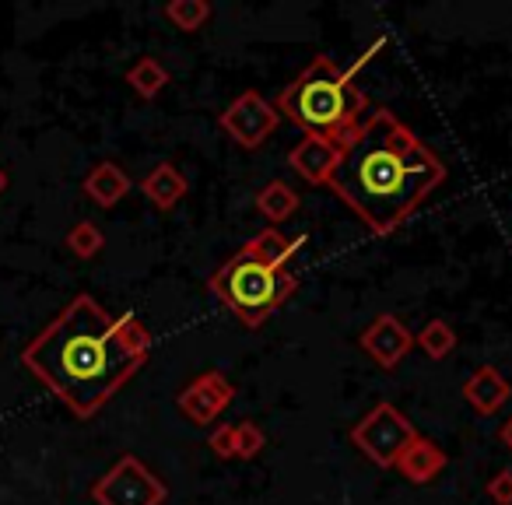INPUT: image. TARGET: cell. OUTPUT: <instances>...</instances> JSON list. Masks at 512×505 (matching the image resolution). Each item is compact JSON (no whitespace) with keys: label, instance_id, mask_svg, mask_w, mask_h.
Returning <instances> with one entry per match:
<instances>
[{"label":"cell","instance_id":"1","mask_svg":"<svg viewBox=\"0 0 512 505\" xmlns=\"http://www.w3.org/2000/svg\"><path fill=\"white\" fill-rule=\"evenodd\" d=\"M151 355V334L134 313L113 316L92 295H74L22 348V365L78 418H95Z\"/></svg>","mask_w":512,"mask_h":505},{"label":"cell","instance_id":"2","mask_svg":"<svg viewBox=\"0 0 512 505\" xmlns=\"http://www.w3.org/2000/svg\"><path fill=\"white\" fill-rule=\"evenodd\" d=\"M446 179V162L390 109H369L351 134L330 190L372 235H390Z\"/></svg>","mask_w":512,"mask_h":505},{"label":"cell","instance_id":"3","mask_svg":"<svg viewBox=\"0 0 512 505\" xmlns=\"http://www.w3.org/2000/svg\"><path fill=\"white\" fill-rule=\"evenodd\" d=\"M386 46V39H376L362 57L355 60L351 67H337L330 57H313L306 67L299 71V78L292 85L281 88L278 102V116L292 120L299 130L313 137H330L334 144L348 148L351 134L362 123L365 113V95L358 92L355 74L376 57L379 50Z\"/></svg>","mask_w":512,"mask_h":505},{"label":"cell","instance_id":"4","mask_svg":"<svg viewBox=\"0 0 512 505\" xmlns=\"http://www.w3.org/2000/svg\"><path fill=\"white\" fill-rule=\"evenodd\" d=\"M207 288L218 295L221 306H225L242 327L256 330V327H264V323L292 299L295 288H299V278L292 274V267L264 264V260L242 242L232 257L211 274Z\"/></svg>","mask_w":512,"mask_h":505},{"label":"cell","instance_id":"5","mask_svg":"<svg viewBox=\"0 0 512 505\" xmlns=\"http://www.w3.org/2000/svg\"><path fill=\"white\" fill-rule=\"evenodd\" d=\"M169 488L155 470L144 467L137 456H120L99 481L92 484L95 505H165Z\"/></svg>","mask_w":512,"mask_h":505},{"label":"cell","instance_id":"6","mask_svg":"<svg viewBox=\"0 0 512 505\" xmlns=\"http://www.w3.org/2000/svg\"><path fill=\"white\" fill-rule=\"evenodd\" d=\"M414 435H418V428H414L393 404H376L355 428H351V442L383 470L397 467L400 453H404V446Z\"/></svg>","mask_w":512,"mask_h":505},{"label":"cell","instance_id":"7","mask_svg":"<svg viewBox=\"0 0 512 505\" xmlns=\"http://www.w3.org/2000/svg\"><path fill=\"white\" fill-rule=\"evenodd\" d=\"M218 123L239 148L256 151L274 130H278L281 116H278V109H274V102H267L264 95L249 88V92H242L235 102H228Z\"/></svg>","mask_w":512,"mask_h":505},{"label":"cell","instance_id":"8","mask_svg":"<svg viewBox=\"0 0 512 505\" xmlns=\"http://www.w3.org/2000/svg\"><path fill=\"white\" fill-rule=\"evenodd\" d=\"M235 400V386L228 383L225 372L207 369L193 383H186L176 397V407L190 425H211L221 411Z\"/></svg>","mask_w":512,"mask_h":505},{"label":"cell","instance_id":"9","mask_svg":"<svg viewBox=\"0 0 512 505\" xmlns=\"http://www.w3.org/2000/svg\"><path fill=\"white\" fill-rule=\"evenodd\" d=\"M411 348H414V334L393 313H379L376 320L362 330V351L386 372L397 369Z\"/></svg>","mask_w":512,"mask_h":505},{"label":"cell","instance_id":"10","mask_svg":"<svg viewBox=\"0 0 512 505\" xmlns=\"http://www.w3.org/2000/svg\"><path fill=\"white\" fill-rule=\"evenodd\" d=\"M341 158H344L341 144H334L330 137H313V134H306L288 151V165H292L309 186H330Z\"/></svg>","mask_w":512,"mask_h":505},{"label":"cell","instance_id":"11","mask_svg":"<svg viewBox=\"0 0 512 505\" xmlns=\"http://www.w3.org/2000/svg\"><path fill=\"white\" fill-rule=\"evenodd\" d=\"M460 397L467 400L477 414L495 418V414L512 400V386H509V379L495 369V365H481V369H474L467 379H463Z\"/></svg>","mask_w":512,"mask_h":505},{"label":"cell","instance_id":"12","mask_svg":"<svg viewBox=\"0 0 512 505\" xmlns=\"http://www.w3.org/2000/svg\"><path fill=\"white\" fill-rule=\"evenodd\" d=\"M446 463H449V456H446V449L439 446V442H432V439H425V435H414L411 442L404 446V453H400V460H397V470L407 477L411 484H428V481H435V477L446 470Z\"/></svg>","mask_w":512,"mask_h":505},{"label":"cell","instance_id":"13","mask_svg":"<svg viewBox=\"0 0 512 505\" xmlns=\"http://www.w3.org/2000/svg\"><path fill=\"white\" fill-rule=\"evenodd\" d=\"M130 186H134V183H130V176L120 169V165H116V162H99L85 176V186H81V190H85V197L92 200V204H99V207H106V211H109V207H116L123 197H127Z\"/></svg>","mask_w":512,"mask_h":505},{"label":"cell","instance_id":"14","mask_svg":"<svg viewBox=\"0 0 512 505\" xmlns=\"http://www.w3.org/2000/svg\"><path fill=\"white\" fill-rule=\"evenodd\" d=\"M186 190H190V186H186V176L172 162H158L155 169L141 179V193L158 207V211H172V207L186 197Z\"/></svg>","mask_w":512,"mask_h":505},{"label":"cell","instance_id":"15","mask_svg":"<svg viewBox=\"0 0 512 505\" xmlns=\"http://www.w3.org/2000/svg\"><path fill=\"white\" fill-rule=\"evenodd\" d=\"M249 249H253L256 257L264 260V264L271 267H288L292 264V257L299 253L302 246H306V235H295V239H285V235L278 232V228H264L260 235H253V239L246 242Z\"/></svg>","mask_w":512,"mask_h":505},{"label":"cell","instance_id":"16","mask_svg":"<svg viewBox=\"0 0 512 505\" xmlns=\"http://www.w3.org/2000/svg\"><path fill=\"white\" fill-rule=\"evenodd\" d=\"M256 211L264 214L271 225H281V221H288L299 211V193H295L285 179H271L264 190L256 193Z\"/></svg>","mask_w":512,"mask_h":505},{"label":"cell","instance_id":"17","mask_svg":"<svg viewBox=\"0 0 512 505\" xmlns=\"http://www.w3.org/2000/svg\"><path fill=\"white\" fill-rule=\"evenodd\" d=\"M414 344H418L432 362H442V358H449L456 351L460 337H456V330L449 327L446 320H428L425 327L414 334Z\"/></svg>","mask_w":512,"mask_h":505},{"label":"cell","instance_id":"18","mask_svg":"<svg viewBox=\"0 0 512 505\" xmlns=\"http://www.w3.org/2000/svg\"><path fill=\"white\" fill-rule=\"evenodd\" d=\"M127 85L134 88L141 99H155V95H162V88L169 85V71H165L155 57H141L137 64H130Z\"/></svg>","mask_w":512,"mask_h":505},{"label":"cell","instance_id":"19","mask_svg":"<svg viewBox=\"0 0 512 505\" xmlns=\"http://www.w3.org/2000/svg\"><path fill=\"white\" fill-rule=\"evenodd\" d=\"M165 18H169L179 32H200L211 22V4H207V0H169V4H165Z\"/></svg>","mask_w":512,"mask_h":505},{"label":"cell","instance_id":"20","mask_svg":"<svg viewBox=\"0 0 512 505\" xmlns=\"http://www.w3.org/2000/svg\"><path fill=\"white\" fill-rule=\"evenodd\" d=\"M64 246L71 249L78 260H95L102 253V246H106V235H102V228L95 225V221H78V225H71V232H67Z\"/></svg>","mask_w":512,"mask_h":505},{"label":"cell","instance_id":"21","mask_svg":"<svg viewBox=\"0 0 512 505\" xmlns=\"http://www.w3.org/2000/svg\"><path fill=\"white\" fill-rule=\"evenodd\" d=\"M264 446L267 435L256 421H239L235 425V460H253V456L264 453Z\"/></svg>","mask_w":512,"mask_h":505},{"label":"cell","instance_id":"22","mask_svg":"<svg viewBox=\"0 0 512 505\" xmlns=\"http://www.w3.org/2000/svg\"><path fill=\"white\" fill-rule=\"evenodd\" d=\"M484 495L491 498L495 505H512V470H498L488 484H484Z\"/></svg>","mask_w":512,"mask_h":505},{"label":"cell","instance_id":"23","mask_svg":"<svg viewBox=\"0 0 512 505\" xmlns=\"http://www.w3.org/2000/svg\"><path fill=\"white\" fill-rule=\"evenodd\" d=\"M207 442H211L214 456H221V460H235V425H218Z\"/></svg>","mask_w":512,"mask_h":505},{"label":"cell","instance_id":"24","mask_svg":"<svg viewBox=\"0 0 512 505\" xmlns=\"http://www.w3.org/2000/svg\"><path fill=\"white\" fill-rule=\"evenodd\" d=\"M498 442H502V446H505V449H509V453H512V414H509V418L502 421V428H498Z\"/></svg>","mask_w":512,"mask_h":505},{"label":"cell","instance_id":"25","mask_svg":"<svg viewBox=\"0 0 512 505\" xmlns=\"http://www.w3.org/2000/svg\"><path fill=\"white\" fill-rule=\"evenodd\" d=\"M4 190H8V172L0 169V193H4Z\"/></svg>","mask_w":512,"mask_h":505}]
</instances>
